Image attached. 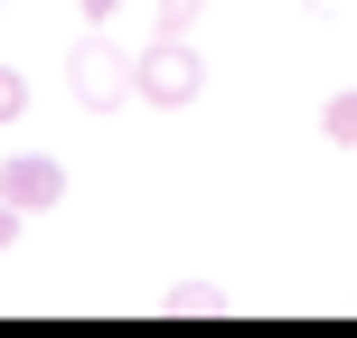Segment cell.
Instances as JSON below:
<instances>
[{"instance_id": "6da1fadb", "label": "cell", "mask_w": 357, "mask_h": 338, "mask_svg": "<svg viewBox=\"0 0 357 338\" xmlns=\"http://www.w3.org/2000/svg\"><path fill=\"white\" fill-rule=\"evenodd\" d=\"M132 94H142L151 113H188L197 94H207V56H197L188 38H151V47L132 56Z\"/></svg>"}, {"instance_id": "7a4b0ae2", "label": "cell", "mask_w": 357, "mask_h": 338, "mask_svg": "<svg viewBox=\"0 0 357 338\" xmlns=\"http://www.w3.org/2000/svg\"><path fill=\"white\" fill-rule=\"evenodd\" d=\"M66 94H75L85 113H123V104H132V56L113 47L104 29L75 38V56H66Z\"/></svg>"}, {"instance_id": "3957f363", "label": "cell", "mask_w": 357, "mask_h": 338, "mask_svg": "<svg viewBox=\"0 0 357 338\" xmlns=\"http://www.w3.org/2000/svg\"><path fill=\"white\" fill-rule=\"evenodd\" d=\"M0 197L29 207V216H47L56 197H66V160H47V151H10V160H0Z\"/></svg>"}, {"instance_id": "277c9868", "label": "cell", "mask_w": 357, "mask_h": 338, "mask_svg": "<svg viewBox=\"0 0 357 338\" xmlns=\"http://www.w3.org/2000/svg\"><path fill=\"white\" fill-rule=\"evenodd\" d=\"M160 310H169V320H216L226 291H216V282H178V291H160Z\"/></svg>"}, {"instance_id": "5b68a950", "label": "cell", "mask_w": 357, "mask_h": 338, "mask_svg": "<svg viewBox=\"0 0 357 338\" xmlns=\"http://www.w3.org/2000/svg\"><path fill=\"white\" fill-rule=\"evenodd\" d=\"M320 141H329V151H357V85L320 104Z\"/></svg>"}, {"instance_id": "8992f818", "label": "cell", "mask_w": 357, "mask_h": 338, "mask_svg": "<svg viewBox=\"0 0 357 338\" xmlns=\"http://www.w3.org/2000/svg\"><path fill=\"white\" fill-rule=\"evenodd\" d=\"M19 113H29V75H19V66H0V132H10Z\"/></svg>"}, {"instance_id": "52a82bcc", "label": "cell", "mask_w": 357, "mask_h": 338, "mask_svg": "<svg viewBox=\"0 0 357 338\" xmlns=\"http://www.w3.org/2000/svg\"><path fill=\"white\" fill-rule=\"evenodd\" d=\"M197 29V0H160V38H188Z\"/></svg>"}, {"instance_id": "ba28073f", "label": "cell", "mask_w": 357, "mask_h": 338, "mask_svg": "<svg viewBox=\"0 0 357 338\" xmlns=\"http://www.w3.org/2000/svg\"><path fill=\"white\" fill-rule=\"evenodd\" d=\"M75 10H85V29H113V19H123V0H75Z\"/></svg>"}, {"instance_id": "9c48e42d", "label": "cell", "mask_w": 357, "mask_h": 338, "mask_svg": "<svg viewBox=\"0 0 357 338\" xmlns=\"http://www.w3.org/2000/svg\"><path fill=\"white\" fill-rule=\"evenodd\" d=\"M19 226H29V207H10V197H0V254L19 245Z\"/></svg>"}]
</instances>
